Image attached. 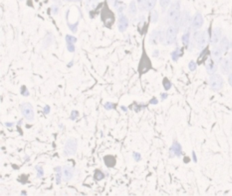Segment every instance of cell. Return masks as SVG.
Wrapping results in <instances>:
<instances>
[{"label":"cell","mask_w":232,"mask_h":196,"mask_svg":"<svg viewBox=\"0 0 232 196\" xmlns=\"http://www.w3.org/2000/svg\"><path fill=\"white\" fill-rule=\"evenodd\" d=\"M168 20L174 26L178 25L180 22V4L179 1L172 4L168 10Z\"/></svg>","instance_id":"obj_1"},{"label":"cell","mask_w":232,"mask_h":196,"mask_svg":"<svg viewBox=\"0 0 232 196\" xmlns=\"http://www.w3.org/2000/svg\"><path fill=\"white\" fill-rule=\"evenodd\" d=\"M78 142L77 140L74 138H68L65 142L64 147V155L65 156H71L75 155L77 151Z\"/></svg>","instance_id":"obj_2"},{"label":"cell","mask_w":232,"mask_h":196,"mask_svg":"<svg viewBox=\"0 0 232 196\" xmlns=\"http://www.w3.org/2000/svg\"><path fill=\"white\" fill-rule=\"evenodd\" d=\"M21 113L25 119L29 121H32L34 120V111L33 108L30 103H23L21 106Z\"/></svg>","instance_id":"obj_3"},{"label":"cell","mask_w":232,"mask_h":196,"mask_svg":"<svg viewBox=\"0 0 232 196\" xmlns=\"http://www.w3.org/2000/svg\"><path fill=\"white\" fill-rule=\"evenodd\" d=\"M177 33H178V30L176 26L174 25H171L168 27L167 32H166V35L165 38V43L166 44H172L176 40Z\"/></svg>","instance_id":"obj_4"},{"label":"cell","mask_w":232,"mask_h":196,"mask_svg":"<svg viewBox=\"0 0 232 196\" xmlns=\"http://www.w3.org/2000/svg\"><path fill=\"white\" fill-rule=\"evenodd\" d=\"M210 86L214 91H219L223 87V81L222 77L219 74H213L210 79Z\"/></svg>","instance_id":"obj_5"},{"label":"cell","mask_w":232,"mask_h":196,"mask_svg":"<svg viewBox=\"0 0 232 196\" xmlns=\"http://www.w3.org/2000/svg\"><path fill=\"white\" fill-rule=\"evenodd\" d=\"M195 39L197 40L198 47L199 49H203L205 47L208 41V34L207 31H204V32H196L195 34Z\"/></svg>","instance_id":"obj_6"},{"label":"cell","mask_w":232,"mask_h":196,"mask_svg":"<svg viewBox=\"0 0 232 196\" xmlns=\"http://www.w3.org/2000/svg\"><path fill=\"white\" fill-rule=\"evenodd\" d=\"M203 23H204L203 16H202L201 14L197 12V13L194 16L193 21H192V23H191L192 29H193V30H197V29H199L200 27H202Z\"/></svg>","instance_id":"obj_7"},{"label":"cell","mask_w":232,"mask_h":196,"mask_svg":"<svg viewBox=\"0 0 232 196\" xmlns=\"http://www.w3.org/2000/svg\"><path fill=\"white\" fill-rule=\"evenodd\" d=\"M221 69L222 73L224 74H227L229 73V71L232 69V64L229 59H224L221 61Z\"/></svg>","instance_id":"obj_8"},{"label":"cell","mask_w":232,"mask_h":196,"mask_svg":"<svg viewBox=\"0 0 232 196\" xmlns=\"http://www.w3.org/2000/svg\"><path fill=\"white\" fill-rule=\"evenodd\" d=\"M74 176V169L69 166H65L63 168V180H70Z\"/></svg>","instance_id":"obj_9"},{"label":"cell","mask_w":232,"mask_h":196,"mask_svg":"<svg viewBox=\"0 0 232 196\" xmlns=\"http://www.w3.org/2000/svg\"><path fill=\"white\" fill-rule=\"evenodd\" d=\"M212 55L214 62L216 64H219L221 62V59H222V50L220 48L215 47L213 48L212 51Z\"/></svg>","instance_id":"obj_10"},{"label":"cell","mask_w":232,"mask_h":196,"mask_svg":"<svg viewBox=\"0 0 232 196\" xmlns=\"http://www.w3.org/2000/svg\"><path fill=\"white\" fill-rule=\"evenodd\" d=\"M129 25L128 19L125 16L121 15L119 18V30L121 32H123L125 31Z\"/></svg>","instance_id":"obj_11"},{"label":"cell","mask_w":232,"mask_h":196,"mask_svg":"<svg viewBox=\"0 0 232 196\" xmlns=\"http://www.w3.org/2000/svg\"><path fill=\"white\" fill-rule=\"evenodd\" d=\"M221 36V30L219 27H216L213 31L212 37H211V44H216L220 40Z\"/></svg>","instance_id":"obj_12"},{"label":"cell","mask_w":232,"mask_h":196,"mask_svg":"<svg viewBox=\"0 0 232 196\" xmlns=\"http://www.w3.org/2000/svg\"><path fill=\"white\" fill-rule=\"evenodd\" d=\"M220 48L223 52H226L228 51L229 48V42L227 38L224 37L221 40L220 43Z\"/></svg>","instance_id":"obj_13"},{"label":"cell","mask_w":232,"mask_h":196,"mask_svg":"<svg viewBox=\"0 0 232 196\" xmlns=\"http://www.w3.org/2000/svg\"><path fill=\"white\" fill-rule=\"evenodd\" d=\"M206 70H207V72L209 74H213L216 71L217 66L216 65L214 64L213 62H210L209 63H208V64H206Z\"/></svg>","instance_id":"obj_14"},{"label":"cell","mask_w":232,"mask_h":196,"mask_svg":"<svg viewBox=\"0 0 232 196\" xmlns=\"http://www.w3.org/2000/svg\"><path fill=\"white\" fill-rule=\"evenodd\" d=\"M104 161L105 165H106L108 167H112L115 165L116 161L115 159L112 156H106L104 158Z\"/></svg>","instance_id":"obj_15"},{"label":"cell","mask_w":232,"mask_h":196,"mask_svg":"<svg viewBox=\"0 0 232 196\" xmlns=\"http://www.w3.org/2000/svg\"><path fill=\"white\" fill-rule=\"evenodd\" d=\"M173 153H174V155H176L179 156L180 155L181 152V147L180 145L178 144V143H174L173 146L172 147V149H171Z\"/></svg>","instance_id":"obj_16"},{"label":"cell","mask_w":232,"mask_h":196,"mask_svg":"<svg viewBox=\"0 0 232 196\" xmlns=\"http://www.w3.org/2000/svg\"><path fill=\"white\" fill-rule=\"evenodd\" d=\"M160 38V34L159 32H157V31H154V32L152 33L151 38V42L152 44H156L157 42L158 39Z\"/></svg>","instance_id":"obj_17"},{"label":"cell","mask_w":232,"mask_h":196,"mask_svg":"<svg viewBox=\"0 0 232 196\" xmlns=\"http://www.w3.org/2000/svg\"><path fill=\"white\" fill-rule=\"evenodd\" d=\"M137 12V8L136 2L134 1H132L130 3L129 5V13L132 15H135Z\"/></svg>","instance_id":"obj_18"},{"label":"cell","mask_w":232,"mask_h":196,"mask_svg":"<svg viewBox=\"0 0 232 196\" xmlns=\"http://www.w3.org/2000/svg\"><path fill=\"white\" fill-rule=\"evenodd\" d=\"M148 0H137L138 7L140 10H143L146 7Z\"/></svg>","instance_id":"obj_19"},{"label":"cell","mask_w":232,"mask_h":196,"mask_svg":"<svg viewBox=\"0 0 232 196\" xmlns=\"http://www.w3.org/2000/svg\"><path fill=\"white\" fill-rule=\"evenodd\" d=\"M181 55V51L180 49H176V50H174V52L172 53V58L174 61H177L179 57Z\"/></svg>","instance_id":"obj_20"},{"label":"cell","mask_w":232,"mask_h":196,"mask_svg":"<svg viewBox=\"0 0 232 196\" xmlns=\"http://www.w3.org/2000/svg\"><path fill=\"white\" fill-rule=\"evenodd\" d=\"M156 2H157V0H148L146 5L147 9L149 10H153L155 6Z\"/></svg>","instance_id":"obj_21"},{"label":"cell","mask_w":232,"mask_h":196,"mask_svg":"<svg viewBox=\"0 0 232 196\" xmlns=\"http://www.w3.org/2000/svg\"><path fill=\"white\" fill-rule=\"evenodd\" d=\"M182 43L184 44V45H185V46L188 45L189 42V32L185 33V34L182 35Z\"/></svg>","instance_id":"obj_22"},{"label":"cell","mask_w":232,"mask_h":196,"mask_svg":"<svg viewBox=\"0 0 232 196\" xmlns=\"http://www.w3.org/2000/svg\"><path fill=\"white\" fill-rule=\"evenodd\" d=\"M158 18H159V15H158V12L156 10H153L151 13V21L152 23H157L158 21Z\"/></svg>","instance_id":"obj_23"},{"label":"cell","mask_w":232,"mask_h":196,"mask_svg":"<svg viewBox=\"0 0 232 196\" xmlns=\"http://www.w3.org/2000/svg\"><path fill=\"white\" fill-rule=\"evenodd\" d=\"M55 171L57 172V174H56V182L57 184H59L61 183V177H62V172H61V168L57 167L55 169Z\"/></svg>","instance_id":"obj_24"},{"label":"cell","mask_w":232,"mask_h":196,"mask_svg":"<svg viewBox=\"0 0 232 196\" xmlns=\"http://www.w3.org/2000/svg\"><path fill=\"white\" fill-rule=\"evenodd\" d=\"M170 2V0H160V5L162 8L165 9L169 6Z\"/></svg>","instance_id":"obj_25"},{"label":"cell","mask_w":232,"mask_h":196,"mask_svg":"<svg viewBox=\"0 0 232 196\" xmlns=\"http://www.w3.org/2000/svg\"><path fill=\"white\" fill-rule=\"evenodd\" d=\"M35 169L37 171V177L38 178H41V177L44 175V171L41 166H35Z\"/></svg>","instance_id":"obj_26"},{"label":"cell","mask_w":232,"mask_h":196,"mask_svg":"<svg viewBox=\"0 0 232 196\" xmlns=\"http://www.w3.org/2000/svg\"><path fill=\"white\" fill-rule=\"evenodd\" d=\"M95 178L98 179V180H100L104 178V174L101 171H97L95 173Z\"/></svg>","instance_id":"obj_27"},{"label":"cell","mask_w":232,"mask_h":196,"mask_svg":"<svg viewBox=\"0 0 232 196\" xmlns=\"http://www.w3.org/2000/svg\"><path fill=\"white\" fill-rule=\"evenodd\" d=\"M196 67H197V65H196V64L193 62V61H191V62L189 64V68L191 71H193L194 70H195Z\"/></svg>","instance_id":"obj_28"},{"label":"cell","mask_w":232,"mask_h":196,"mask_svg":"<svg viewBox=\"0 0 232 196\" xmlns=\"http://www.w3.org/2000/svg\"><path fill=\"white\" fill-rule=\"evenodd\" d=\"M66 40L67 42V43H73L76 41V39L74 37L70 36V35H67Z\"/></svg>","instance_id":"obj_29"},{"label":"cell","mask_w":232,"mask_h":196,"mask_svg":"<svg viewBox=\"0 0 232 196\" xmlns=\"http://www.w3.org/2000/svg\"><path fill=\"white\" fill-rule=\"evenodd\" d=\"M163 85H164V87H165L166 90H169L171 87L170 82L168 81L167 79H166L165 81L163 82Z\"/></svg>","instance_id":"obj_30"},{"label":"cell","mask_w":232,"mask_h":196,"mask_svg":"<svg viewBox=\"0 0 232 196\" xmlns=\"http://www.w3.org/2000/svg\"><path fill=\"white\" fill-rule=\"evenodd\" d=\"M21 94L23 95V96H29L28 91H27V88L25 87H22V88H21Z\"/></svg>","instance_id":"obj_31"},{"label":"cell","mask_w":232,"mask_h":196,"mask_svg":"<svg viewBox=\"0 0 232 196\" xmlns=\"http://www.w3.org/2000/svg\"><path fill=\"white\" fill-rule=\"evenodd\" d=\"M104 108L106 110H111L114 108V105L112 103H106L104 105Z\"/></svg>","instance_id":"obj_32"},{"label":"cell","mask_w":232,"mask_h":196,"mask_svg":"<svg viewBox=\"0 0 232 196\" xmlns=\"http://www.w3.org/2000/svg\"><path fill=\"white\" fill-rule=\"evenodd\" d=\"M67 48L70 52L74 51V46L72 43H67Z\"/></svg>","instance_id":"obj_33"},{"label":"cell","mask_w":232,"mask_h":196,"mask_svg":"<svg viewBox=\"0 0 232 196\" xmlns=\"http://www.w3.org/2000/svg\"><path fill=\"white\" fill-rule=\"evenodd\" d=\"M52 13L54 14H57L58 13V11H59V8L57 6L55 5H53L52 6Z\"/></svg>","instance_id":"obj_34"},{"label":"cell","mask_w":232,"mask_h":196,"mask_svg":"<svg viewBox=\"0 0 232 196\" xmlns=\"http://www.w3.org/2000/svg\"><path fill=\"white\" fill-rule=\"evenodd\" d=\"M77 114H78V113L76 111H72L71 112V117H70V119H71V120H75L76 119V117H77Z\"/></svg>","instance_id":"obj_35"},{"label":"cell","mask_w":232,"mask_h":196,"mask_svg":"<svg viewBox=\"0 0 232 196\" xmlns=\"http://www.w3.org/2000/svg\"><path fill=\"white\" fill-rule=\"evenodd\" d=\"M134 157L136 161H139L140 159V155L138 153H135L134 154Z\"/></svg>","instance_id":"obj_36"},{"label":"cell","mask_w":232,"mask_h":196,"mask_svg":"<svg viewBox=\"0 0 232 196\" xmlns=\"http://www.w3.org/2000/svg\"><path fill=\"white\" fill-rule=\"evenodd\" d=\"M44 113H46V114H48V113H49V112H50V107L48 106H46L45 108H44Z\"/></svg>","instance_id":"obj_37"},{"label":"cell","mask_w":232,"mask_h":196,"mask_svg":"<svg viewBox=\"0 0 232 196\" xmlns=\"http://www.w3.org/2000/svg\"><path fill=\"white\" fill-rule=\"evenodd\" d=\"M228 81H229V85H230L231 87H232V73L230 74L229 76V79H228Z\"/></svg>","instance_id":"obj_38"},{"label":"cell","mask_w":232,"mask_h":196,"mask_svg":"<svg viewBox=\"0 0 232 196\" xmlns=\"http://www.w3.org/2000/svg\"><path fill=\"white\" fill-rule=\"evenodd\" d=\"M151 104H157L158 103V101H157V99H155V98H153V100H152L151 102Z\"/></svg>","instance_id":"obj_39"},{"label":"cell","mask_w":232,"mask_h":196,"mask_svg":"<svg viewBox=\"0 0 232 196\" xmlns=\"http://www.w3.org/2000/svg\"><path fill=\"white\" fill-rule=\"evenodd\" d=\"M193 161L195 162H197V158H196V155H195V153L194 151H193Z\"/></svg>","instance_id":"obj_40"},{"label":"cell","mask_w":232,"mask_h":196,"mask_svg":"<svg viewBox=\"0 0 232 196\" xmlns=\"http://www.w3.org/2000/svg\"><path fill=\"white\" fill-rule=\"evenodd\" d=\"M66 1L69 2H79L82 1V0H66Z\"/></svg>","instance_id":"obj_41"},{"label":"cell","mask_w":232,"mask_h":196,"mask_svg":"<svg viewBox=\"0 0 232 196\" xmlns=\"http://www.w3.org/2000/svg\"><path fill=\"white\" fill-rule=\"evenodd\" d=\"M161 97H162V98H163V100H164V99H166V98H167V94H166V93L162 94V95H161Z\"/></svg>","instance_id":"obj_42"},{"label":"cell","mask_w":232,"mask_h":196,"mask_svg":"<svg viewBox=\"0 0 232 196\" xmlns=\"http://www.w3.org/2000/svg\"><path fill=\"white\" fill-rule=\"evenodd\" d=\"M229 60H230V62L232 64V52L230 54V59H229Z\"/></svg>","instance_id":"obj_43"},{"label":"cell","mask_w":232,"mask_h":196,"mask_svg":"<svg viewBox=\"0 0 232 196\" xmlns=\"http://www.w3.org/2000/svg\"><path fill=\"white\" fill-rule=\"evenodd\" d=\"M95 1L96 0H88V2H89V3H93V2H95Z\"/></svg>","instance_id":"obj_44"},{"label":"cell","mask_w":232,"mask_h":196,"mask_svg":"<svg viewBox=\"0 0 232 196\" xmlns=\"http://www.w3.org/2000/svg\"><path fill=\"white\" fill-rule=\"evenodd\" d=\"M6 125H7V126H12L13 125V123H6Z\"/></svg>","instance_id":"obj_45"}]
</instances>
